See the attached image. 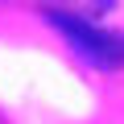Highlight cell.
I'll list each match as a JSON object with an SVG mask.
<instances>
[{
    "instance_id": "6da1fadb",
    "label": "cell",
    "mask_w": 124,
    "mask_h": 124,
    "mask_svg": "<svg viewBox=\"0 0 124 124\" xmlns=\"http://www.w3.org/2000/svg\"><path fill=\"white\" fill-rule=\"evenodd\" d=\"M46 21L70 41V50H75L83 62H91V66H99V70L124 66V37H120V33H112V29L79 17V13H62V8H50Z\"/></svg>"
}]
</instances>
